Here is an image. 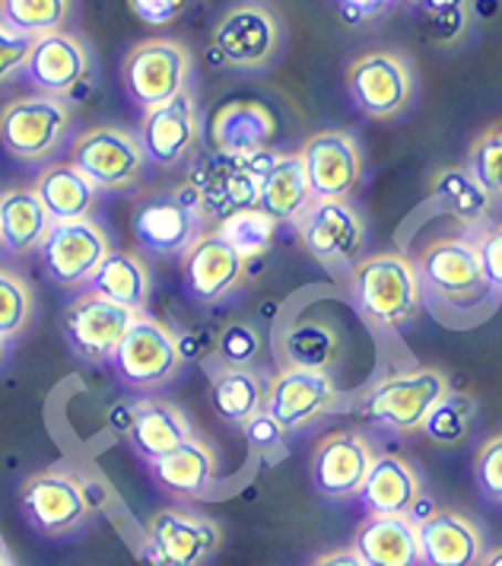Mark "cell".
I'll use <instances>...</instances> for the list:
<instances>
[{"instance_id":"cell-1","label":"cell","mask_w":502,"mask_h":566,"mask_svg":"<svg viewBox=\"0 0 502 566\" xmlns=\"http://www.w3.org/2000/svg\"><path fill=\"white\" fill-rule=\"evenodd\" d=\"M353 300L359 312L385 328H398L420 310V274L404 255H373L353 268Z\"/></svg>"},{"instance_id":"cell-2","label":"cell","mask_w":502,"mask_h":566,"mask_svg":"<svg viewBox=\"0 0 502 566\" xmlns=\"http://www.w3.org/2000/svg\"><path fill=\"white\" fill-rule=\"evenodd\" d=\"M74 130V105L61 96L32 93L0 108V144L23 163H42L61 150Z\"/></svg>"},{"instance_id":"cell-3","label":"cell","mask_w":502,"mask_h":566,"mask_svg":"<svg viewBox=\"0 0 502 566\" xmlns=\"http://www.w3.org/2000/svg\"><path fill=\"white\" fill-rule=\"evenodd\" d=\"M274 159V150H261L251 156L213 154L191 169L185 185L198 195L203 217H213L220 223L232 213L258 207V185Z\"/></svg>"},{"instance_id":"cell-4","label":"cell","mask_w":502,"mask_h":566,"mask_svg":"<svg viewBox=\"0 0 502 566\" xmlns=\"http://www.w3.org/2000/svg\"><path fill=\"white\" fill-rule=\"evenodd\" d=\"M203 207L198 195L181 185L147 195L134 210V239L153 258H181L203 232Z\"/></svg>"},{"instance_id":"cell-5","label":"cell","mask_w":502,"mask_h":566,"mask_svg":"<svg viewBox=\"0 0 502 566\" xmlns=\"http://www.w3.org/2000/svg\"><path fill=\"white\" fill-rule=\"evenodd\" d=\"M449 379L436 369H404L385 376L373 391L363 398V417L373 423L395 430V433H410L423 430L427 417L449 398Z\"/></svg>"},{"instance_id":"cell-6","label":"cell","mask_w":502,"mask_h":566,"mask_svg":"<svg viewBox=\"0 0 502 566\" xmlns=\"http://www.w3.org/2000/svg\"><path fill=\"white\" fill-rule=\"evenodd\" d=\"M71 163L96 191H125L144 179V169L150 159L134 130L96 125L76 134Z\"/></svg>"},{"instance_id":"cell-7","label":"cell","mask_w":502,"mask_h":566,"mask_svg":"<svg viewBox=\"0 0 502 566\" xmlns=\"http://www.w3.org/2000/svg\"><path fill=\"white\" fill-rule=\"evenodd\" d=\"M181 350H178V335L169 332L163 322L153 315H137L134 325L127 328L125 340L118 344L112 366L125 386L137 391H153V388L169 386L181 373Z\"/></svg>"},{"instance_id":"cell-8","label":"cell","mask_w":502,"mask_h":566,"mask_svg":"<svg viewBox=\"0 0 502 566\" xmlns=\"http://www.w3.org/2000/svg\"><path fill=\"white\" fill-rule=\"evenodd\" d=\"M122 77H125L127 96L144 112H150V108H159V105H166L169 99H176L178 93L188 90L191 52L172 39L140 42L127 52Z\"/></svg>"},{"instance_id":"cell-9","label":"cell","mask_w":502,"mask_h":566,"mask_svg":"<svg viewBox=\"0 0 502 566\" xmlns=\"http://www.w3.org/2000/svg\"><path fill=\"white\" fill-rule=\"evenodd\" d=\"M417 274H420V286H427L429 293H436L454 310H478L493 293V286L483 277L478 249L468 239H442L429 245L420 258Z\"/></svg>"},{"instance_id":"cell-10","label":"cell","mask_w":502,"mask_h":566,"mask_svg":"<svg viewBox=\"0 0 502 566\" xmlns=\"http://www.w3.org/2000/svg\"><path fill=\"white\" fill-rule=\"evenodd\" d=\"M108 235L93 217L86 220H57L51 223L45 242L39 245V255L45 264L51 283L64 290H80L93 277L108 255Z\"/></svg>"},{"instance_id":"cell-11","label":"cell","mask_w":502,"mask_h":566,"mask_svg":"<svg viewBox=\"0 0 502 566\" xmlns=\"http://www.w3.org/2000/svg\"><path fill=\"white\" fill-rule=\"evenodd\" d=\"M25 518L45 535H71L90 518V493L83 478L64 468L39 471L23 484Z\"/></svg>"},{"instance_id":"cell-12","label":"cell","mask_w":502,"mask_h":566,"mask_svg":"<svg viewBox=\"0 0 502 566\" xmlns=\"http://www.w3.org/2000/svg\"><path fill=\"white\" fill-rule=\"evenodd\" d=\"M220 541V525L207 515L159 510L147 522V557L153 566H203L217 554Z\"/></svg>"},{"instance_id":"cell-13","label":"cell","mask_w":502,"mask_h":566,"mask_svg":"<svg viewBox=\"0 0 502 566\" xmlns=\"http://www.w3.org/2000/svg\"><path fill=\"white\" fill-rule=\"evenodd\" d=\"M134 318H137V312L115 306L86 290L64 310V335L80 360L105 363L115 357Z\"/></svg>"},{"instance_id":"cell-14","label":"cell","mask_w":502,"mask_h":566,"mask_svg":"<svg viewBox=\"0 0 502 566\" xmlns=\"http://www.w3.org/2000/svg\"><path fill=\"white\" fill-rule=\"evenodd\" d=\"M337 405V386L322 369L286 366L274 382H268L264 411L274 417L283 433L308 427Z\"/></svg>"},{"instance_id":"cell-15","label":"cell","mask_w":502,"mask_h":566,"mask_svg":"<svg viewBox=\"0 0 502 566\" xmlns=\"http://www.w3.org/2000/svg\"><path fill=\"white\" fill-rule=\"evenodd\" d=\"M302 169L315 201H347L359 181V147L347 130H318L300 150Z\"/></svg>"},{"instance_id":"cell-16","label":"cell","mask_w":502,"mask_h":566,"mask_svg":"<svg viewBox=\"0 0 502 566\" xmlns=\"http://www.w3.org/2000/svg\"><path fill=\"white\" fill-rule=\"evenodd\" d=\"M93 71V54L90 49L64 29L39 35L32 42V52L25 61L23 77L45 96H61L71 99L76 86H83Z\"/></svg>"},{"instance_id":"cell-17","label":"cell","mask_w":502,"mask_h":566,"mask_svg":"<svg viewBox=\"0 0 502 566\" xmlns=\"http://www.w3.org/2000/svg\"><path fill=\"white\" fill-rule=\"evenodd\" d=\"M302 242L322 264H351L366 242V223L347 201H312L300 220Z\"/></svg>"},{"instance_id":"cell-18","label":"cell","mask_w":502,"mask_h":566,"mask_svg":"<svg viewBox=\"0 0 502 566\" xmlns=\"http://www.w3.org/2000/svg\"><path fill=\"white\" fill-rule=\"evenodd\" d=\"M137 137H140V147L153 166L172 169L178 163H185L201 137L198 103H195L191 90L178 93L176 99H169L159 108H150L140 122Z\"/></svg>"},{"instance_id":"cell-19","label":"cell","mask_w":502,"mask_h":566,"mask_svg":"<svg viewBox=\"0 0 502 566\" xmlns=\"http://www.w3.org/2000/svg\"><path fill=\"white\" fill-rule=\"evenodd\" d=\"M347 90L353 103L373 118H391L410 103L414 77L404 57L391 52H373L356 57L347 74Z\"/></svg>"},{"instance_id":"cell-20","label":"cell","mask_w":502,"mask_h":566,"mask_svg":"<svg viewBox=\"0 0 502 566\" xmlns=\"http://www.w3.org/2000/svg\"><path fill=\"white\" fill-rule=\"evenodd\" d=\"M213 45L229 67L254 71L274 57L280 45L276 20L258 3H239L213 29Z\"/></svg>"},{"instance_id":"cell-21","label":"cell","mask_w":502,"mask_h":566,"mask_svg":"<svg viewBox=\"0 0 502 566\" xmlns=\"http://www.w3.org/2000/svg\"><path fill=\"white\" fill-rule=\"evenodd\" d=\"M249 261L239 255L220 232H201L195 245L181 255L185 286L195 300L217 303L245 281Z\"/></svg>"},{"instance_id":"cell-22","label":"cell","mask_w":502,"mask_h":566,"mask_svg":"<svg viewBox=\"0 0 502 566\" xmlns=\"http://www.w3.org/2000/svg\"><path fill=\"white\" fill-rule=\"evenodd\" d=\"M373 462H376V455L359 433H334L318 446L312 474L325 496L347 500V496L359 493Z\"/></svg>"},{"instance_id":"cell-23","label":"cell","mask_w":502,"mask_h":566,"mask_svg":"<svg viewBox=\"0 0 502 566\" xmlns=\"http://www.w3.org/2000/svg\"><path fill=\"white\" fill-rule=\"evenodd\" d=\"M417 541L423 566H480L483 560L478 525L458 513L436 510L423 522H417Z\"/></svg>"},{"instance_id":"cell-24","label":"cell","mask_w":502,"mask_h":566,"mask_svg":"<svg viewBox=\"0 0 502 566\" xmlns=\"http://www.w3.org/2000/svg\"><path fill=\"white\" fill-rule=\"evenodd\" d=\"M191 423L188 417L178 411L172 401L163 398H144L137 405H130V423H127V442L130 449L156 462L163 455H169L172 449H178L185 439H191Z\"/></svg>"},{"instance_id":"cell-25","label":"cell","mask_w":502,"mask_h":566,"mask_svg":"<svg viewBox=\"0 0 502 566\" xmlns=\"http://www.w3.org/2000/svg\"><path fill=\"white\" fill-rule=\"evenodd\" d=\"M276 122L271 108L251 99H236L217 108L210 122V137L217 154L227 156H251L268 150L274 137Z\"/></svg>"},{"instance_id":"cell-26","label":"cell","mask_w":502,"mask_h":566,"mask_svg":"<svg viewBox=\"0 0 502 566\" xmlns=\"http://www.w3.org/2000/svg\"><path fill=\"white\" fill-rule=\"evenodd\" d=\"M353 551L366 566H420L417 522L407 515H369L353 538Z\"/></svg>"},{"instance_id":"cell-27","label":"cell","mask_w":502,"mask_h":566,"mask_svg":"<svg viewBox=\"0 0 502 566\" xmlns=\"http://www.w3.org/2000/svg\"><path fill=\"white\" fill-rule=\"evenodd\" d=\"M86 290L115 306L144 315L153 296V274L147 261L134 252H108L105 261L93 271V277L86 281Z\"/></svg>"},{"instance_id":"cell-28","label":"cell","mask_w":502,"mask_h":566,"mask_svg":"<svg viewBox=\"0 0 502 566\" xmlns=\"http://www.w3.org/2000/svg\"><path fill=\"white\" fill-rule=\"evenodd\" d=\"M312 201L315 198L305 179L300 154H276L271 169L261 176L258 185V210H264L274 223H296Z\"/></svg>"},{"instance_id":"cell-29","label":"cell","mask_w":502,"mask_h":566,"mask_svg":"<svg viewBox=\"0 0 502 566\" xmlns=\"http://www.w3.org/2000/svg\"><path fill=\"white\" fill-rule=\"evenodd\" d=\"M153 481L172 496H201L210 488L217 474V452L203 442L191 437L185 439L169 455L150 462Z\"/></svg>"},{"instance_id":"cell-30","label":"cell","mask_w":502,"mask_h":566,"mask_svg":"<svg viewBox=\"0 0 502 566\" xmlns=\"http://www.w3.org/2000/svg\"><path fill=\"white\" fill-rule=\"evenodd\" d=\"M51 223L54 220L32 188H10L0 195V242L7 252L13 255L39 252Z\"/></svg>"},{"instance_id":"cell-31","label":"cell","mask_w":502,"mask_h":566,"mask_svg":"<svg viewBox=\"0 0 502 566\" xmlns=\"http://www.w3.org/2000/svg\"><path fill=\"white\" fill-rule=\"evenodd\" d=\"M359 500L373 515H407L420 500V481L404 459L381 455L369 468L359 488Z\"/></svg>"},{"instance_id":"cell-32","label":"cell","mask_w":502,"mask_h":566,"mask_svg":"<svg viewBox=\"0 0 502 566\" xmlns=\"http://www.w3.org/2000/svg\"><path fill=\"white\" fill-rule=\"evenodd\" d=\"M32 191L39 195V201L45 205L54 223L57 220H86L96 207V195H100L74 163H51L49 169H42L39 179L32 181Z\"/></svg>"},{"instance_id":"cell-33","label":"cell","mask_w":502,"mask_h":566,"mask_svg":"<svg viewBox=\"0 0 502 566\" xmlns=\"http://www.w3.org/2000/svg\"><path fill=\"white\" fill-rule=\"evenodd\" d=\"M264 398H268V382L251 366H223L210 386L213 411L236 427H242L254 413L264 411Z\"/></svg>"},{"instance_id":"cell-34","label":"cell","mask_w":502,"mask_h":566,"mask_svg":"<svg viewBox=\"0 0 502 566\" xmlns=\"http://www.w3.org/2000/svg\"><path fill=\"white\" fill-rule=\"evenodd\" d=\"M432 195H436V201H439V207L446 213H452V217L471 223V227H478L480 220H487L490 205H493V198L474 179L471 169H446L439 179L432 181Z\"/></svg>"},{"instance_id":"cell-35","label":"cell","mask_w":502,"mask_h":566,"mask_svg":"<svg viewBox=\"0 0 502 566\" xmlns=\"http://www.w3.org/2000/svg\"><path fill=\"white\" fill-rule=\"evenodd\" d=\"M286 360L290 366H300V369H322L327 373V366L337 360L341 354V337L337 332L327 325V322H318V318H305V322H296L290 332H286Z\"/></svg>"},{"instance_id":"cell-36","label":"cell","mask_w":502,"mask_h":566,"mask_svg":"<svg viewBox=\"0 0 502 566\" xmlns=\"http://www.w3.org/2000/svg\"><path fill=\"white\" fill-rule=\"evenodd\" d=\"M74 0H0V20L23 35H49L64 29Z\"/></svg>"},{"instance_id":"cell-37","label":"cell","mask_w":502,"mask_h":566,"mask_svg":"<svg viewBox=\"0 0 502 566\" xmlns=\"http://www.w3.org/2000/svg\"><path fill=\"white\" fill-rule=\"evenodd\" d=\"M217 232L251 264L254 258H261L271 249V242H274L276 235V223L264 210L251 207V210H242V213H232L227 220H220Z\"/></svg>"},{"instance_id":"cell-38","label":"cell","mask_w":502,"mask_h":566,"mask_svg":"<svg viewBox=\"0 0 502 566\" xmlns=\"http://www.w3.org/2000/svg\"><path fill=\"white\" fill-rule=\"evenodd\" d=\"M32 312H35L32 286L20 274L0 268V337L10 340L23 335L32 322Z\"/></svg>"},{"instance_id":"cell-39","label":"cell","mask_w":502,"mask_h":566,"mask_svg":"<svg viewBox=\"0 0 502 566\" xmlns=\"http://www.w3.org/2000/svg\"><path fill=\"white\" fill-rule=\"evenodd\" d=\"M471 172L490 198H502V128L483 134L471 150Z\"/></svg>"},{"instance_id":"cell-40","label":"cell","mask_w":502,"mask_h":566,"mask_svg":"<svg viewBox=\"0 0 502 566\" xmlns=\"http://www.w3.org/2000/svg\"><path fill=\"white\" fill-rule=\"evenodd\" d=\"M468 427H471V401H464L458 395H449L442 405H436V411L429 413L423 423V430L436 442H458V439H464Z\"/></svg>"},{"instance_id":"cell-41","label":"cell","mask_w":502,"mask_h":566,"mask_svg":"<svg viewBox=\"0 0 502 566\" xmlns=\"http://www.w3.org/2000/svg\"><path fill=\"white\" fill-rule=\"evenodd\" d=\"M217 350L227 366H251L261 354V335L245 322H232L217 340Z\"/></svg>"},{"instance_id":"cell-42","label":"cell","mask_w":502,"mask_h":566,"mask_svg":"<svg viewBox=\"0 0 502 566\" xmlns=\"http://www.w3.org/2000/svg\"><path fill=\"white\" fill-rule=\"evenodd\" d=\"M32 42H35L32 35H23V32L10 29L0 20V86L10 83V80L23 77Z\"/></svg>"},{"instance_id":"cell-43","label":"cell","mask_w":502,"mask_h":566,"mask_svg":"<svg viewBox=\"0 0 502 566\" xmlns=\"http://www.w3.org/2000/svg\"><path fill=\"white\" fill-rule=\"evenodd\" d=\"M195 0H127V7L134 10V17L140 20V23H147V27H172L178 23L185 13H188V7H191Z\"/></svg>"},{"instance_id":"cell-44","label":"cell","mask_w":502,"mask_h":566,"mask_svg":"<svg viewBox=\"0 0 502 566\" xmlns=\"http://www.w3.org/2000/svg\"><path fill=\"white\" fill-rule=\"evenodd\" d=\"M478 484L490 500L502 503V437L490 439L478 455Z\"/></svg>"},{"instance_id":"cell-45","label":"cell","mask_w":502,"mask_h":566,"mask_svg":"<svg viewBox=\"0 0 502 566\" xmlns=\"http://www.w3.org/2000/svg\"><path fill=\"white\" fill-rule=\"evenodd\" d=\"M480 264H483V277L493 286V293H502V227H493L474 242Z\"/></svg>"},{"instance_id":"cell-46","label":"cell","mask_w":502,"mask_h":566,"mask_svg":"<svg viewBox=\"0 0 502 566\" xmlns=\"http://www.w3.org/2000/svg\"><path fill=\"white\" fill-rule=\"evenodd\" d=\"M242 430H245V439L251 442V449H258V452H271V449H276L283 442V430H280V423L268 411L254 413L251 420L242 423Z\"/></svg>"},{"instance_id":"cell-47","label":"cell","mask_w":502,"mask_h":566,"mask_svg":"<svg viewBox=\"0 0 502 566\" xmlns=\"http://www.w3.org/2000/svg\"><path fill=\"white\" fill-rule=\"evenodd\" d=\"M391 0H341V13L347 23H363V20H373L381 10H388Z\"/></svg>"},{"instance_id":"cell-48","label":"cell","mask_w":502,"mask_h":566,"mask_svg":"<svg viewBox=\"0 0 502 566\" xmlns=\"http://www.w3.org/2000/svg\"><path fill=\"white\" fill-rule=\"evenodd\" d=\"M312 566H366L359 557H356V551H331L325 557H318Z\"/></svg>"},{"instance_id":"cell-49","label":"cell","mask_w":502,"mask_h":566,"mask_svg":"<svg viewBox=\"0 0 502 566\" xmlns=\"http://www.w3.org/2000/svg\"><path fill=\"white\" fill-rule=\"evenodd\" d=\"M429 17H446V13H464V0H420Z\"/></svg>"},{"instance_id":"cell-50","label":"cell","mask_w":502,"mask_h":566,"mask_svg":"<svg viewBox=\"0 0 502 566\" xmlns=\"http://www.w3.org/2000/svg\"><path fill=\"white\" fill-rule=\"evenodd\" d=\"M480 566H502V547L500 551H493L490 557H483V560H480Z\"/></svg>"},{"instance_id":"cell-51","label":"cell","mask_w":502,"mask_h":566,"mask_svg":"<svg viewBox=\"0 0 502 566\" xmlns=\"http://www.w3.org/2000/svg\"><path fill=\"white\" fill-rule=\"evenodd\" d=\"M0 566H13V560H10V554H7L3 544H0Z\"/></svg>"},{"instance_id":"cell-52","label":"cell","mask_w":502,"mask_h":566,"mask_svg":"<svg viewBox=\"0 0 502 566\" xmlns=\"http://www.w3.org/2000/svg\"><path fill=\"white\" fill-rule=\"evenodd\" d=\"M3 357H7V340L0 337V360H3Z\"/></svg>"},{"instance_id":"cell-53","label":"cell","mask_w":502,"mask_h":566,"mask_svg":"<svg viewBox=\"0 0 502 566\" xmlns=\"http://www.w3.org/2000/svg\"><path fill=\"white\" fill-rule=\"evenodd\" d=\"M0 249H3V242H0Z\"/></svg>"},{"instance_id":"cell-54","label":"cell","mask_w":502,"mask_h":566,"mask_svg":"<svg viewBox=\"0 0 502 566\" xmlns=\"http://www.w3.org/2000/svg\"><path fill=\"white\" fill-rule=\"evenodd\" d=\"M417 3H420V0H417Z\"/></svg>"}]
</instances>
